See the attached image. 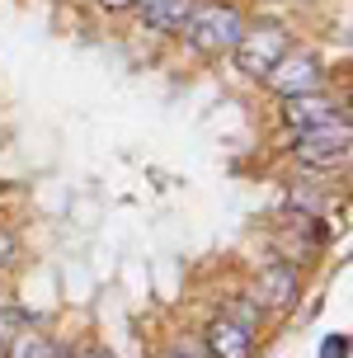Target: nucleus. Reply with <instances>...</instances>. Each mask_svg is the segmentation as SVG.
<instances>
[{"label": "nucleus", "instance_id": "11", "mask_svg": "<svg viewBox=\"0 0 353 358\" xmlns=\"http://www.w3.org/2000/svg\"><path fill=\"white\" fill-rule=\"evenodd\" d=\"M320 358H349V335H325V344H320Z\"/></svg>", "mask_w": 353, "mask_h": 358}, {"label": "nucleus", "instance_id": "7", "mask_svg": "<svg viewBox=\"0 0 353 358\" xmlns=\"http://www.w3.org/2000/svg\"><path fill=\"white\" fill-rule=\"evenodd\" d=\"M132 10L146 19V29H156V34H179L184 19H189V10H194V0H132Z\"/></svg>", "mask_w": 353, "mask_h": 358}, {"label": "nucleus", "instance_id": "15", "mask_svg": "<svg viewBox=\"0 0 353 358\" xmlns=\"http://www.w3.org/2000/svg\"><path fill=\"white\" fill-rule=\"evenodd\" d=\"M156 358H184V354H179V349H165V354H156Z\"/></svg>", "mask_w": 353, "mask_h": 358}, {"label": "nucleus", "instance_id": "6", "mask_svg": "<svg viewBox=\"0 0 353 358\" xmlns=\"http://www.w3.org/2000/svg\"><path fill=\"white\" fill-rule=\"evenodd\" d=\"M203 344H208L212 358H250L254 354V335H250L245 325H236L231 316H217L203 330Z\"/></svg>", "mask_w": 353, "mask_h": 358}, {"label": "nucleus", "instance_id": "9", "mask_svg": "<svg viewBox=\"0 0 353 358\" xmlns=\"http://www.w3.org/2000/svg\"><path fill=\"white\" fill-rule=\"evenodd\" d=\"M5 358H57V349H52V340H48V335H38V330H15Z\"/></svg>", "mask_w": 353, "mask_h": 358}, {"label": "nucleus", "instance_id": "14", "mask_svg": "<svg viewBox=\"0 0 353 358\" xmlns=\"http://www.w3.org/2000/svg\"><path fill=\"white\" fill-rule=\"evenodd\" d=\"M99 10H108V15H118V10H132V0H99Z\"/></svg>", "mask_w": 353, "mask_h": 358}, {"label": "nucleus", "instance_id": "5", "mask_svg": "<svg viewBox=\"0 0 353 358\" xmlns=\"http://www.w3.org/2000/svg\"><path fill=\"white\" fill-rule=\"evenodd\" d=\"M282 123L297 132H320V127H349V113L330 94H297V99H282Z\"/></svg>", "mask_w": 353, "mask_h": 358}, {"label": "nucleus", "instance_id": "3", "mask_svg": "<svg viewBox=\"0 0 353 358\" xmlns=\"http://www.w3.org/2000/svg\"><path fill=\"white\" fill-rule=\"evenodd\" d=\"M320 80H325V71H320L316 57H306V52H282L278 62H273V71L264 76V85L278 90L282 99H297V94H320Z\"/></svg>", "mask_w": 353, "mask_h": 358}, {"label": "nucleus", "instance_id": "1", "mask_svg": "<svg viewBox=\"0 0 353 358\" xmlns=\"http://www.w3.org/2000/svg\"><path fill=\"white\" fill-rule=\"evenodd\" d=\"M184 43L189 48H198V52H231L236 43H240V34H245V19H240V10H231V5H217V0H194V10H189V19H184Z\"/></svg>", "mask_w": 353, "mask_h": 358}, {"label": "nucleus", "instance_id": "12", "mask_svg": "<svg viewBox=\"0 0 353 358\" xmlns=\"http://www.w3.org/2000/svg\"><path fill=\"white\" fill-rule=\"evenodd\" d=\"M10 335H15V321H10V311H0V358L10 349Z\"/></svg>", "mask_w": 353, "mask_h": 358}, {"label": "nucleus", "instance_id": "8", "mask_svg": "<svg viewBox=\"0 0 353 358\" xmlns=\"http://www.w3.org/2000/svg\"><path fill=\"white\" fill-rule=\"evenodd\" d=\"M264 306H292L297 302V264H268L259 273V297Z\"/></svg>", "mask_w": 353, "mask_h": 358}, {"label": "nucleus", "instance_id": "10", "mask_svg": "<svg viewBox=\"0 0 353 358\" xmlns=\"http://www.w3.org/2000/svg\"><path fill=\"white\" fill-rule=\"evenodd\" d=\"M287 208L301 213V222H311V217L320 213V194L316 189H287Z\"/></svg>", "mask_w": 353, "mask_h": 358}, {"label": "nucleus", "instance_id": "2", "mask_svg": "<svg viewBox=\"0 0 353 358\" xmlns=\"http://www.w3.org/2000/svg\"><path fill=\"white\" fill-rule=\"evenodd\" d=\"M231 52H236V66H240L245 76L264 80V76L273 71V62L287 52V34H282L278 24H250Z\"/></svg>", "mask_w": 353, "mask_h": 358}, {"label": "nucleus", "instance_id": "13", "mask_svg": "<svg viewBox=\"0 0 353 358\" xmlns=\"http://www.w3.org/2000/svg\"><path fill=\"white\" fill-rule=\"evenodd\" d=\"M71 358H113V354H108V349H94V344H85V349H75Z\"/></svg>", "mask_w": 353, "mask_h": 358}, {"label": "nucleus", "instance_id": "4", "mask_svg": "<svg viewBox=\"0 0 353 358\" xmlns=\"http://www.w3.org/2000/svg\"><path fill=\"white\" fill-rule=\"evenodd\" d=\"M353 132L349 127H320V132H297V161L311 165V170H335V165L349 161Z\"/></svg>", "mask_w": 353, "mask_h": 358}]
</instances>
